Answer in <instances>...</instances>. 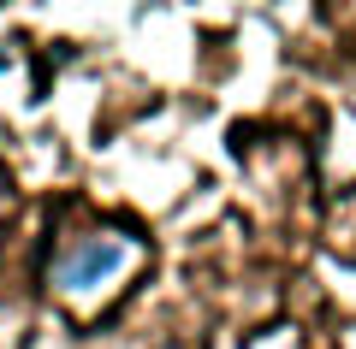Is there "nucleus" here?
I'll list each match as a JSON object with an SVG mask.
<instances>
[{"label": "nucleus", "mask_w": 356, "mask_h": 349, "mask_svg": "<svg viewBox=\"0 0 356 349\" xmlns=\"http://www.w3.org/2000/svg\"><path fill=\"white\" fill-rule=\"evenodd\" d=\"M125 255L131 249L119 237H77V249L54 266V284H60L65 296H89V290H102L107 278L125 266Z\"/></svg>", "instance_id": "1"}]
</instances>
